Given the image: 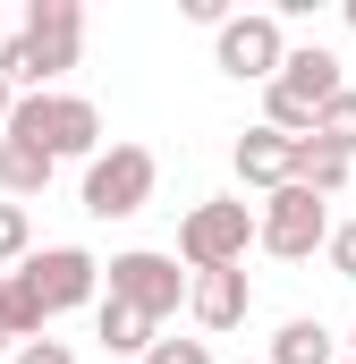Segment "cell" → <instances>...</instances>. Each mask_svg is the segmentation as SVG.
<instances>
[{
  "label": "cell",
  "instance_id": "6da1fadb",
  "mask_svg": "<svg viewBox=\"0 0 356 364\" xmlns=\"http://www.w3.org/2000/svg\"><path fill=\"white\" fill-rule=\"evenodd\" d=\"M340 93H348V77H340V51L297 43V51H288V68H280V85H263V127H280V136H297V144H305Z\"/></svg>",
  "mask_w": 356,
  "mask_h": 364
},
{
  "label": "cell",
  "instance_id": "7a4b0ae2",
  "mask_svg": "<svg viewBox=\"0 0 356 364\" xmlns=\"http://www.w3.org/2000/svg\"><path fill=\"white\" fill-rule=\"evenodd\" d=\"M246 246H263V212L238 195H212L178 220V263L187 272H246Z\"/></svg>",
  "mask_w": 356,
  "mask_h": 364
},
{
  "label": "cell",
  "instance_id": "3957f363",
  "mask_svg": "<svg viewBox=\"0 0 356 364\" xmlns=\"http://www.w3.org/2000/svg\"><path fill=\"white\" fill-rule=\"evenodd\" d=\"M0 136L34 144V153H51V161H77V153L102 161V110H93L85 93H26L17 119H9Z\"/></svg>",
  "mask_w": 356,
  "mask_h": 364
},
{
  "label": "cell",
  "instance_id": "277c9868",
  "mask_svg": "<svg viewBox=\"0 0 356 364\" xmlns=\"http://www.w3.org/2000/svg\"><path fill=\"white\" fill-rule=\"evenodd\" d=\"M212 60H221V77H238V85H280V68H288V26H280V9L229 17V26L212 34Z\"/></svg>",
  "mask_w": 356,
  "mask_h": 364
},
{
  "label": "cell",
  "instance_id": "5b68a950",
  "mask_svg": "<svg viewBox=\"0 0 356 364\" xmlns=\"http://www.w3.org/2000/svg\"><path fill=\"white\" fill-rule=\"evenodd\" d=\"M153 178H162V161L145 144H110L102 161H85V212L93 220H136L153 203Z\"/></svg>",
  "mask_w": 356,
  "mask_h": 364
},
{
  "label": "cell",
  "instance_id": "8992f818",
  "mask_svg": "<svg viewBox=\"0 0 356 364\" xmlns=\"http://www.w3.org/2000/svg\"><path fill=\"white\" fill-rule=\"evenodd\" d=\"M102 272H110V296H119V305H136V314H153V322H170L178 305H187V288H195V272H178V255H153V246H127V255H110Z\"/></svg>",
  "mask_w": 356,
  "mask_h": 364
},
{
  "label": "cell",
  "instance_id": "52a82bcc",
  "mask_svg": "<svg viewBox=\"0 0 356 364\" xmlns=\"http://www.w3.org/2000/svg\"><path fill=\"white\" fill-rule=\"evenodd\" d=\"M314 246H331V203H323L314 186H280V195H263V255L305 263Z\"/></svg>",
  "mask_w": 356,
  "mask_h": 364
},
{
  "label": "cell",
  "instance_id": "ba28073f",
  "mask_svg": "<svg viewBox=\"0 0 356 364\" xmlns=\"http://www.w3.org/2000/svg\"><path fill=\"white\" fill-rule=\"evenodd\" d=\"M17 272L43 288V305H51V314H77V305L102 296V263H93L85 246H43V255H26Z\"/></svg>",
  "mask_w": 356,
  "mask_h": 364
},
{
  "label": "cell",
  "instance_id": "9c48e42d",
  "mask_svg": "<svg viewBox=\"0 0 356 364\" xmlns=\"http://www.w3.org/2000/svg\"><path fill=\"white\" fill-rule=\"evenodd\" d=\"M229 161H238V178L255 186V195H280V186H297V136H280V127H246V136L229 144Z\"/></svg>",
  "mask_w": 356,
  "mask_h": 364
},
{
  "label": "cell",
  "instance_id": "30bf717a",
  "mask_svg": "<svg viewBox=\"0 0 356 364\" xmlns=\"http://www.w3.org/2000/svg\"><path fill=\"white\" fill-rule=\"evenodd\" d=\"M26 34L43 43V68L68 77L77 51H85V0H34V9H26Z\"/></svg>",
  "mask_w": 356,
  "mask_h": 364
},
{
  "label": "cell",
  "instance_id": "8fae6325",
  "mask_svg": "<svg viewBox=\"0 0 356 364\" xmlns=\"http://www.w3.org/2000/svg\"><path fill=\"white\" fill-rule=\"evenodd\" d=\"M187 314H195V331H238V322L255 314V288H246V272H195V288H187Z\"/></svg>",
  "mask_w": 356,
  "mask_h": 364
},
{
  "label": "cell",
  "instance_id": "7c38bea8",
  "mask_svg": "<svg viewBox=\"0 0 356 364\" xmlns=\"http://www.w3.org/2000/svg\"><path fill=\"white\" fill-rule=\"evenodd\" d=\"M93 331H102V348H110V356H136V364H145V348L162 339V322H153V314H136V305H119V296H102V305H93Z\"/></svg>",
  "mask_w": 356,
  "mask_h": 364
},
{
  "label": "cell",
  "instance_id": "4fadbf2b",
  "mask_svg": "<svg viewBox=\"0 0 356 364\" xmlns=\"http://www.w3.org/2000/svg\"><path fill=\"white\" fill-rule=\"evenodd\" d=\"M0 322H9L17 348H26V339H51V305H43V288L26 272H0Z\"/></svg>",
  "mask_w": 356,
  "mask_h": 364
},
{
  "label": "cell",
  "instance_id": "5bb4252c",
  "mask_svg": "<svg viewBox=\"0 0 356 364\" xmlns=\"http://www.w3.org/2000/svg\"><path fill=\"white\" fill-rule=\"evenodd\" d=\"M51 170H60L51 153H34V144H17V136H0V195H9V203H26V195H43V186H51Z\"/></svg>",
  "mask_w": 356,
  "mask_h": 364
},
{
  "label": "cell",
  "instance_id": "9a60e30c",
  "mask_svg": "<svg viewBox=\"0 0 356 364\" xmlns=\"http://www.w3.org/2000/svg\"><path fill=\"white\" fill-rule=\"evenodd\" d=\"M263 364H340V348H331V331L314 314H297V322H280V339H271Z\"/></svg>",
  "mask_w": 356,
  "mask_h": 364
},
{
  "label": "cell",
  "instance_id": "2e32d148",
  "mask_svg": "<svg viewBox=\"0 0 356 364\" xmlns=\"http://www.w3.org/2000/svg\"><path fill=\"white\" fill-rule=\"evenodd\" d=\"M348 153H331V144H323V136H305V144H297V186H314V195H323V203H331V195H340V186H348Z\"/></svg>",
  "mask_w": 356,
  "mask_h": 364
},
{
  "label": "cell",
  "instance_id": "e0dca14e",
  "mask_svg": "<svg viewBox=\"0 0 356 364\" xmlns=\"http://www.w3.org/2000/svg\"><path fill=\"white\" fill-rule=\"evenodd\" d=\"M314 136H323V144H331V153H348V161H356V85L340 93V102H331V110H323V127H314Z\"/></svg>",
  "mask_w": 356,
  "mask_h": 364
},
{
  "label": "cell",
  "instance_id": "ac0fdd59",
  "mask_svg": "<svg viewBox=\"0 0 356 364\" xmlns=\"http://www.w3.org/2000/svg\"><path fill=\"white\" fill-rule=\"evenodd\" d=\"M26 255H34V220H26V203H0V272Z\"/></svg>",
  "mask_w": 356,
  "mask_h": 364
},
{
  "label": "cell",
  "instance_id": "d6986e66",
  "mask_svg": "<svg viewBox=\"0 0 356 364\" xmlns=\"http://www.w3.org/2000/svg\"><path fill=\"white\" fill-rule=\"evenodd\" d=\"M145 364H212V348H204V339H153Z\"/></svg>",
  "mask_w": 356,
  "mask_h": 364
},
{
  "label": "cell",
  "instance_id": "ffe728a7",
  "mask_svg": "<svg viewBox=\"0 0 356 364\" xmlns=\"http://www.w3.org/2000/svg\"><path fill=\"white\" fill-rule=\"evenodd\" d=\"M323 255H331V272H340V279H356V220L331 229V246H323Z\"/></svg>",
  "mask_w": 356,
  "mask_h": 364
},
{
  "label": "cell",
  "instance_id": "44dd1931",
  "mask_svg": "<svg viewBox=\"0 0 356 364\" xmlns=\"http://www.w3.org/2000/svg\"><path fill=\"white\" fill-rule=\"evenodd\" d=\"M9 364H77V356H68V339H26Z\"/></svg>",
  "mask_w": 356,
  "mask_h": 364
},
{
  "label": "cell",
  "instance_id": "7402d4cb",
  "mask_svg": "<svg viewBox=\"0 0 356 364\" xmlns=\"http://www.w3.org/2000/svg\"><path fill=\"white\" fill-rule=\"evenodd\" d=\"M17 102H26V93H17V85H9V77H0V127L17 119Z\"/></svg>",
  "mask_w": 356,
  "mask_h": 364
},
{
  "label": "cell",
  "instance_id": "603a6c76",
  "mask_svg": "<svg viewBox=\"0 0 356 364\" xmlns=\"http://www.w3.org/2000/svg\"><path fill=\"white\" fill-rule=\"evenodd\" d=\"M340 17H348V34H356V0H340Z\"/></svg>",
  "mask_w": 356,
  "mask_h": 364
},
{
  "label": "cell",
  "instance_id": "cb8c5ba5",
  "mask_svg": "<svg viewBox=\"0 0 356 364\" xmlns=\"http://www.w3.org/2000/svg\"><path fill=\"white\" fill-rule=\"evenodd\" d=\"M0 348H17V339H9V322H0Z\"/></svg>",
  "mask_w": 356,
  "mask_h": 364
},
{
  "label": "cell",
  "instance_id": "d4e9b609",
  "mask_svg": "<svg viewBox=\"0 0 356 364\" xmlns=\"http://www.w3.org/2000/svg\"><path fill=\"white\" fill-rule=\"evenodd\" d=\"M0 43H9V26H0Z\"/></svg>",
  "mask_w": 356,
  "mask_h": 364
},
{
  "label": "cell",
  "instance_id": "484cf974",
  "mask_svg": "<svg viewBox=\"0 0 356 364\" xmlns=\"http://www.w3.org/2000/svg\"><path fill=\"white\" fill-rule=\"evenodd\" d=\"M340 364H356V356H340Z\"/></svg>",
  "mask_w": 356,
  "mask_h": 364
}]
</instances>
